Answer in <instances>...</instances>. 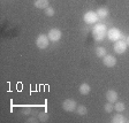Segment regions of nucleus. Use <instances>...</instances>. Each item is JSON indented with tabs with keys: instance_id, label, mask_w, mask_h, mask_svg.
Masks as SVG:
<instances>
[{
	"instance_id": "obj_22",
	"label": "nucleus",
	"mask_w": 129,
	"mask_h": 123,
	"mask_svg": "<svg viewBox=\"0 0 129 123\" xmlns=\"http://www.w3.org/2000/svg\"><path fill=\"white\" fill-rule=\"evenodd\" d=\"M124 42H126V44L129 46V36H127L126 37V40H124Z\"/></svg>"
},
{
	"instance_id": "obj_12",
	"label": "nucleus",
	"mask_w": 129,
	"mask_h": 123,
	"mask_svg": "<svg viewBox=\"0 0 129 123\" xmlns=\"http://www.w3.org/2000/svg\"><path fill=\"white\" fill-rule=\"evenodd\" d=\"M35 7L39 9H46L48 7V0H35Z\"/></svg>"
},
{
	"instance_id": "obj_10",
	"label": "nucleus",
	"mask_w": 129,
	"mask_h": 123,
	"mask_svg": "<svg viewBox=\"0 0 129 123\" xmlns=\"http://www.w3.org/2000/svg\"><path fill=\"white\" fill-rule=\"evenodd\" d=\"M96 13H97V15H98L99 19H106L108 16V14H110V12H108V9L106 7H99L97 9Z\"/></svg>"
},
{
	"instance_id": "obj_14",
	"label": "nucleus",
	"mask_w": 129,
	"mask_h": 123,
	"mask_svg": "<svg viewBox=\"0 0 129 123\" xmlns=\"http://www.w3.org/2000/svg\"><path fill=\"white\" fill-rule=\"evenodd\" d=\"M114 109H115L118 113H122L124 109H126V105H124L123 102L118 101V102L115 104V106H114Z\"/></svg>"
},
{
	"instance_id": "obj_16",
	"label": "nucleus",
	"mask_w": 129,
	"mask_h": 123,
	"mask_svg": "<svg viewBox=\"0 0 129 123\" xmlns=\"http://www.w3.org/2000/svg\"><path fill=\"white\" fill-rule=\"evenodd\" d=\"M76 113H77L78 115H85L86 113H88V109H86L85 106L80 105V106H77V107H76Z\"/></svg>"
},
{
	"instance_id": "obj_11",
	"label": "nucleus",
	"mask_w": 129,
	"mask_h": 123,
	"mask_svg": "<svg viewBox=\"0 0 129 123\" xmlns=\"http://www.w3.org/2000/svg\"><path fill=\"white\" fill-rule=\"evenodd\" d=\"M78 90H80V93L81 94L86 96V94H89V93H90V91H91V86L89 85L88 83H82Z\"/></svg>"
},
{
	"instance_id": "obj_13",
	"label": "nucleus",
	"mask_w": 129,
	"mask_h": 123,
	"mask_svg": "<svg viewBox=\"0 0 129 123\" xmlns=\"http://www.w3.org/2000/svg\"><path fill=\"white\" fill-rule=\"evenodd\" d=\"M112 122L113 123H123V122H126V118H124L123 115H121V113H118V114H115V115L113 116Z\"/></svg>"
},
{
	"instance_id": "obj_1",
	"label": "nucleus",
	"mask_w": 129,
	"mask_h": 123,
	"mask_svg": "<svg viewBox=\"0 0 129 123\" xmlns=\"http://www.w3.org/2000/svg\"><path fill=\"white\" fill-rule=\"evenodd\" d=\"M92 35H93L94 40L97 42H100L105 38V36L107 35V31H106V27L104 24H96L93 28V31H92Z\"/></svg>"
},
{
	"instance_id": "obj_2",
	"label": "nucleus",
	"mask_w": 129,
	"mask_h": 123,
	"mask_svg": "<svg viewBox=\"0 0 129 123\" xmlns=\"http://www.w3.org/2000/svg\"><path fill=\"white\" fill-rule=\"evenodd\" d=\"M48 42H50V39H48V36L42 33V35H39L37 37V39H36V45H37L38 48H40V50H44V48H47Z\"/></svg>"
},
{
	"instance_id": "obj_21",
	"label": "nucleus",
	"mask_w": 129,
	"mask_h": 123,
	"mask_svg": "<svg viewBox=\"0 0 129 123\" xmlns=\"http://www.w3.org/2000/svg\"><path fill=\"white\" fill-rule=\"evenodd\" d=\"M30 112H31L30 109H24L22 113H23V114H30Z\"/></svg>"
},
{
	"instance_id": "obj_20",
	"label": "nucleus",
	"mask_w": 129,
	"mask_h": 123,
	"mask_svg": "<svg viewBox=\"0 0 129 123\" xmlns=\"http://www.w3.org/2000/svg\"><path fill=\"white\" fill-rule=\"evenodd\" d=\"M27 122H37V120H36V118H34V117H31V118H29Z\"/></svg>"
},
{
	"instance_id": "obj_9",
	"label": "nucleus",
	"mask_w": 129,
	"mask_h": 123,
	"mask_svg": "<svg viewBox=\"0 0 129 123\" xmlns=\"http://www.w3.org/2000/svg\"><path fill=\"white\" fill-rule=\"evenodd\" d=\"M106 99H107V101L110 102H114L118 100V93H116V91H114V90H108L107 92H106Z\"/></svg>"
},
{
	"instance_id": "obj_15",
	"label": "nucleus",
	"mask_w": 129,
	"mask_h": 123,
	"mask_svg": "<svg viewBox=\"0 0 129 123\" xmlns=\"http://www.w3.org/2000/svg\"><path fill=\"white\" fill-rule=\"evenodd\" d=\"M96 55L98 56V58H104V56L106 55V50H105L104 47H102V46L97 47L96 48Z\"/></svg>"
},
{
	"instance_id": "obj_3",
	"label": "nucleus",
	"mask_w": 129,
	"mask_h": 123,
	"mask_svg": "<svg viewBox=\"0 0 129 123\" xmlns=\"http://www.w3.org/2000/svg\"><path fill=\"white\" fill-rule=\"evenodd\" d=\"M83 19H84V22H85V23H88V24H93V23H96V22L99 20V17H98V15H97L96 12L89 11V12H86V13L84 14Z\"/></svg>"
},
{
	"instance_id": "obj_8",
	"label": "nucleus",
	"mask_w": 129,
	"mask_h": 123,
	"mask_svg": "<svg viewBox=\"0 0 129 123\" xmlns=\"http://www.w3.org/2000/svg\"><path fill=\"white\" fill-rule=\"evenodd\" d=\"M103 63L108 68H112L116 64V58L113 55H110V54H106V55L103 58Z\"/></svg>"
},
{
	"instance_id": "obj_19",
	"label": "nucleus",
	"mask_w": 129,
	"mask_h": 123,
	"mask_svg": "<svg viewBox=\"0 0 129 123\" xmlns=\"http://www.w3.org/2000/svg\"><path fill=\"white\" fill-rule=\"evenodd\" d=\"M45 15L46 16H53L54 15V8L48 6V7L45 9Z\"/></svg>"
},
{
	"instance_id": "obj_18",
	"label": "nucleus",
	"mask_w": 129,
	"mask_h": 123,
	"mask_svg": "<svg viewBox=\"0 0 129 123\" xmlns=\"http://www.w3.org/2000/svg\"><path fill=\"white\" fill-rule=\"evenodd\" d=\"M113 108H114V106H113L112 102H110V101H108L107 104H105V106H104V109H105L106 113H111Z\"/></svg>"
},
{
	"instance_id": "obj_7",
	"label": "nucleus",
	"mask_w": 129,
	"mask_h": 123,
	"mask_svg": "<svg viewBox=\"0 0 129 123\" xmlns=\"http://www.w3.org/2000/svg\"><path fill=\"white\" fill-rule=\"evenodd\" d=\"M48 39L51 42H58V40L61 39L62 37V32L59 29H51L48 31Z\"/></svg>"
},
{
	"instance_id": "obj_5",
	"label": "nucleus",
	"mask_w": 129,
	"mask_h": 123,
	"mask_svg": "<svg viewBox=\"0 0 129 123\" xmlns=\"http://www.w3.org/2000/svg\"><path fill=\"white\" fill-rule=\"evenodd\" d=\"M107 37L112 42H118L119 39H122V33L120 32L119 29H115V28H112L107 31Z\"/></svg>"
},
{
	"instance_id": "obj_6",
	"label": "nucleus",
	"mask_w": 129,
	"mask_h": 123,
	"mask_svg": "<svg viewBox=\"0 0 129 123\" xmlns=\"http://www.w3.org/2000/svg\"><path fill=\"white\" fill-rule=\"evenodd\" d=\"M76 107H77V104L74 99H66L62 102V108L66 112H73V110H75Z\"/></svg>"
},
{
	"instance_id": "obj_17",
	"label": "nucleus",
	"mask_w": 129,
	"mask_h": 123,
	"mask_svg": "<svg viewBox=\"0 0 129 123\" xmlns=\"http://www.w3.org/2000/svg\"><path fill=\"white\" fill-rule=\"evenodd\" d=\"M38 120L42 121V122H46L48 120V114L46 112H42L38 114Z\"/></svg>"
},
{
	"instance_id": "obj_4",
	"label": "nucleus",
	"mask_w": 129,
	"mask_h": 123,
	"mask_svg": "<svg viewBox=\"0 0 129 123\" xmlns=\"http://www.w3.org/2000/svg\"><path fill=\"white\" fill-rule=\"evenodd\" d=\"M127 47H128V45L126 44V42H124L123 39H119L118 42H115V44H114V52L118 54H123L124 52L127 51Z\"/></svg>"
}]
</instances>
